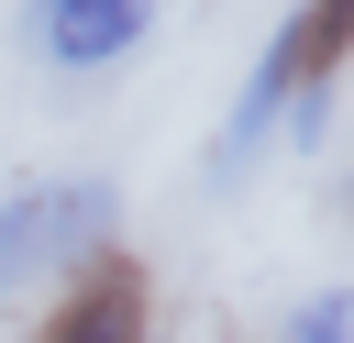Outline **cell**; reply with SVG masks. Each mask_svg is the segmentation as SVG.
<instances>
[{
	"label": "cell",
	"mask_w": 354,
	"mask_h": 343,
	"mask_svg": "<svg viewBox=\"0 0 354 343\" xmlns=\"http://www.w3.org/2000/svg\"><path fill=\"white\" fill-rule=\"evenodd\" d=\"M111 232H122V188L111 177H44V188H11L0 199V299L11 288H33L44 266H88V254H111Z\"/></svg>",
	"instance_id": "obj_2"
},
{
	"label": "cell",
	"mask_w": 354,
	"mask_h": 343,
	"mask_svg": "<svg viewBox=\"0 0 354 343\" xmlns=\"http://www.w3.org/2000/svg\"><path fill=\"white\" fill-rule=\"evenodd\" d=\"M343 44H354V11H343V0H310V11L254 55V77H243V100H232V122H221V144H210V166L232 177V166H243L288 111L332 100V89H343Z\"/></svg>",
	"instance_id": "obj_1"
},
{
	"label": "cell",
	"mask_w": 354,
	"mask_h": 343,
	"mask_svg": "<svg viewBox=\"0 0 354 343\" xmlns=\"http://www.w3.org/2000/svg\"><path fill=\"white\" fill-rule=\"evenodd\" d=\"M144 33H155V0H33V11H22V44H33L44 66H66V77L133 55Z\"/></svg>",
	"instance_id": "obj_4"
},
{
	"label": "cell",
	"mask_w": 354,
	"mask_h": 343,
	"mask_svg": "<svg viewBox=\"0 0 354 343\" xmlns=\"http://www.w3.org/2000/svg\"><path fill=\"white\" fill-rule=\"evenodd\" d=\"M288 343H354V310H343V288H321V299H299V321H288Z\"/></svg>",
	"instance_id": "obj_5"
},
{
	"label": "cell",
	"mask_w": 354,
	"mask_h": 343,
	"mask_svg": "<svg viewBox=\"0 0 354 343\" xmlns=\"http://www.w3.org/2000/svg\"><path fill=\"white\" fill-rule=\"evenodd\" d=\"M33 343H155V277L133 254H88L66 299L33 321Z\"/></svg>",
	"instance_id": "obj_3"
}]
</instances>
